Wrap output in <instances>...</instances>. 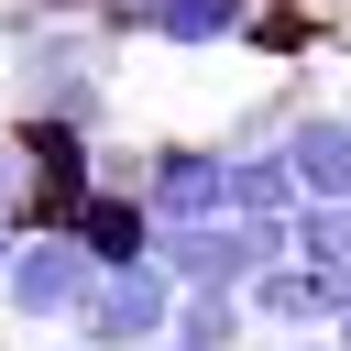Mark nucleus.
I'll list each match as a JSON object with an SVG mask.
<instances>
[{
	"label": "nucleus",
	"mask_w": 351,
	"mask_h": 351,
	"mask_svg": "<svg viewBox=\"0 0 351 351\" xmlns=\"http://www.w3.org/2000/svg\"><path fill=\"white\" fill-rule=\"evenodd\" d=\"M132 22L165 44H219V33H241V0H132Z\"/></svg>",
	"instance_id": "7"
},
{
	"label": "nucleus",
	"mask_w": 351,
	"mask_h": 351,
	"mask_svg": "<svg viewBox=\"0 0 351 351\" xmlns=\"http://www.w3.org/2000/svg\"><path fill=\"white\" fill-rule=\"evenodd\" d=\"M230 329H241V318H230V296H219V285H197V307H186V351H230Z\"/></svg>",
	"instance_id": "11"
},
{
	"label": "nucleus",
	"mask_w": 351,
	"mask_h": 351,
	"mask_svg": "<svg viewBox=\"0 0 351 351\" xmlns=\"http://www.w3.org/2000/svg\"><path fill=\"white\" fill-rule=\"evenodd\" d=\"M77 296H88V241H77V230L11 252V307H22V318H66Z\"/></svg>",
	"instance_id": "3"
},
{
	"label": "nucleus",
	"mask_w": 351,
	"mask_h": 351,
	"mask_svg": "<svg viewBox=\"0 0 351 351\" xmlns=\"http://www.w3.org/2000/svg\"><path fill=\"white\" fill-rule=\"evenodd\" d=\"M154 208H165V219H208V208H230V165H219L208 143H165V154H154Z\"/></svg>",
	"instance_id": "4"
},
{
	"label": "nucleus",
	"mask_w": 351,
	"mask_h": 351,
	"mask_svg": "<svg viewBox=\"0 0 351 351\" xmlns=\"http://www.w3.org/2000/svg\"><path fill=\"white\" fill-rule=\"evenodd\" d=\"M230 208H241V219H285V208H296V165H285V154H241V165H230Z\"/></svg>",
	"instance_id": "9"
},
{
	"label": "nucleus",
	"mask_w": 351,
	"mask_h": 351,
	"mask_svg": "<svg viewBox=\"0 0 351 351\" xmlns=\"http://www.w3.org/2000/svg\"><path fill=\"white\" fill-rule=\"evenodd\" d=\"M11 197H22V143L0 132V208H11Z\"/></svg>",
	"instance_id": "13"
},
{
	"label": "nucleus",
	"mask_w": 351,
	"mask_h": 351,
	"mask_svg": "<svg viewBox=\"0 0 351 351\" xmlns=\"http://www.w3.org/2000/svg\"><path fill=\"white\" fill-rule=\"evenodd\" d=\"M285 252V219H165V241H154V263L176 274V285H252L263 263Z\"/></svg>",
	"instance_id": "1"
},
{
	"label": "nucleus",
	"mask_w": 351,
	"mask_h": 351,
	"mask_svg": "<svg viewBox=\"0 0 351 351\" xmlns=\"http://www.w3.org/2000/svg\"><path fill=\"white\" fill-rule=\"evenodd\" d=\"M165 318H176V274H165V263H99V285L77 296V329H88L99 351L154 340Z\"/></svg>",
	"instance_id": "2"
},
{
	"label": "nucleus",
	"mask_w": 351,
	"mask_h": 351,
	"mask_svg": "<svg viewBox=\"0 0 351 351\" xmlns=\"http://www.w3.org/2000/svg\"><path fill=\"white\" fill-rule=\"evenodd\" d=\"M0 263H11V208H0Z\"/></svg>",
	"instance_id": "14"
},
{
	"label": "nucleus",
	"mask_w": 351,
	"mask_h": 351,
	"mask_svg": "<svg viewBox=\"0 0 351 351\" xmlns=\"http://www.w3.org/2000/svg\"><path fill=\"white\" fill-rule=\"evenodd\" d=\"M285 252H296V263H318V274H340V263H351V197L296 208V219H285Z\"/></svg>",
	"instance_id": "8"
},
{
	"label": "nucleus",
	"mask_w": 351,
	"mask_h": 351,
	"mask_svg": "<svg viewBox=\"0 0 351 351\" xmlns=\"http://www.w3.org/2000/svg\"><path fill=\"white\" fill-rule=\"evenodd\" d=\"M66 230L88 241V263H143V252H154V230H143V208H121V197H99V186L77 197V219H66Z\"/></svg>",
	"instance_id": "6"
},
{
	"label": "nucleus",
	"mask_w": 351,
	"mask_h": 351,
	"mask_svg": "<svg viewBox=\"0 0 351 351\" xmlns=\"http://www.w3.org/2000/svg\"><path fill=\"white\" fill-rule=\"evenodd\" d=\"M285 165L307 197H351V121H296L285 132Z\"/></svg>",
	"instance_id": "5"
},
{
	"label": "nucleus",
	"mask_w": 351,
	"mask_h": 351,
	"mask_svg": "<svg viewBox=\"0 0 351 351\" xmlns=\"http://www.w3.org/2000/svg\"><path fill=\"white\" fill-rule=\"evenodd\" d=\"M252 307H263V318H318V307H329V274H318V263H296V274L263 263V274H252Z\"/></svg>",
	"instance_id": "10"
},
{
	"label": "nucleus",
	"mask_w": 351,
	"mask_h": 351,
	"mask_svg": "<svg viewBox=\"0 0 351 351\" xmlns=\"http://www.w3.org/2000/svg\"><path fill=\"white\" fill-rule=\"evenodd\" d=\"M329 329H340V351H351V263L329 274Z\"/></svg>",
	"instance_id": "12"
}]
</instances>
